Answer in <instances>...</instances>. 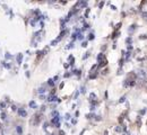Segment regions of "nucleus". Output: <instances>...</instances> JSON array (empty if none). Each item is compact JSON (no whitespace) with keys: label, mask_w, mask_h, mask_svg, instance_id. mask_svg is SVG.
<instances>
[{"label":"nucleus","mask_w":147,"mask_h":135,"mask_svg":"<svg viewBox=\"0 0 147 135\" xmlns=\"http://www.w3.org/2000/svg\"><path fill=\"white\" fill-rule=\"evenodd\" d=\"M1 118H2V119H5V118H6V115H5V113H2V114H1Z\"/></svg>","instance_id":"nucleus-8"},{"label":"nucleus","mask_w":147,"mask_h":135,"mask_svg":"<svg viewBox=\"0 0 147 135\" xmlns=\"http://www.w3.org/2000/svg\"><path fill=\"white\" fill-rule=\"evenodd\" d=\"M30 106H31V107H34V108H35V107H36V104H35L34 101H31V102H30Z\"/></svg>","instance_id":"nucleus-6"},{"label":"nucleus","mask_w":147,"mask_h":135,"mask_svg":"<svg viewBox=\"0 0 147 135\" xmlns=\"http://www.w3.org/2000/svg\"><path fill=\"white\" fill-rule=\"evenodd\" d=\"M18 114L20 116H23V117H26V116H27V113H26V112H25L24 109H19V110H18Z\"/></svg>","instance_id":"nucleus-5"},{"label":"nucleus","mask_w":147,"mask_h":135,"mask_svg":"<svg viewBox=\"0 0 147 135\" xmlns=\"http://www.w3.org/2000/svg\"><path fill=\"white\" fill-rule=\"evenodd\" d=\"M22 59H23V57H22V54H18V58H17V60H18L19 63L22 62Z\"/></svg>","instance_id":"nucleus-7"},{"label":"nucleus","mask_w":147,"mask_h":135,"mask_svg":"<svg viewBox=\"0 0 147 135\" xmlns=\"http://www.w3.org/2000/svg\"><path fill=\"white\" fill-rule=\"evenodd\" d=\"M84 6H86V2H84V1H79L77 5H75V7H74V10L75 11H77V10H79L82 7H84Z\"/></svg>","instance_id":"nucleus-3"},{"label":"nucleus","mask_w":147,"mask_h":135,"mask_svg":"<svg viewBox=\"0 0 147 135\" xmlns=\"http://www.w3.org/2000/svg\"><path fill=\"white\" fill-rule=\"evenodd\" d=\"M125 86H135L137 83V77H136V73H130L127 79L125 80Z\"/></svg>","instance_id":"nucleus-2"},{"label":"nucleus","mask_w":147,"mask_h":135,"mask_svg":"<svg viewBox=\"0 0 147 135\" xmlns=\"http://www.w3.org/2000/svg\"><path fill=\"white\" fill-rule=\"evenodd\" d=\"M136 77H137V83L142 87H145L147 84V76H146V72L144 70H139L137 71L136 73Z\"/></svg>","instance_id":"nucleus-1"},{"label":"nucleus","mask_w":147,"mask_h":135,"mask_svg":"<svg viewBox=\"0 0 147 135\" xmlns=\"http://www.w3.org/2000/svg\"><path fill=\"white\" fill-rule=\"evenodd\" d=\"M17 131H18V133H22V128L20 127H17Z\"/></svg>","instance_id":"nucleus-9"},{"label":"nucleus","mask_w":147,"mask_h":135,"mask_svg":"<svg viewBox=\"0 0 147 135\" xmlns=\"http://www.w3.org/2000/svg\"><path fill=\"white\" fill-rule=\"evenodd\" d=\"M140 14H142V16L144 18H147V5L145 7H142L140 8Z\"/></svg>","instance_id":"nucleus-4"}]
</instances>
